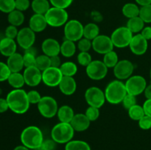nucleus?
<instances>
[{
	"mask_svg": "<svg viewBox=\"0 0 151 150\" xmlns=\"http://www.w3.org/2000/svg\"><path fill=\"white\" fill-rule=\"evenodd\" d=\"M9 109L16 114H24L29 110L30 103L27 92L23 89H13L8 93L6 97Z\"/></svg>",
	"mask_w": 151,
	"mask_h": 150,
	"instance_id": "1",
	"label": "nucleus"
},
{
	"mask_svg": "<svg viewBox=\"0 0 151 150\" xmlns=\"http://www.w3.org/2000/svg\"><path fill=\"white\" fill-rule=\"evenodd\" d=\"M21 142L29 149H39L44 141L42 131L36 126H29L22 130L20 135Z\"/></svg>",
	"mask_w": 151,
	"mask_h": 150,
	"instance_id": "2",
	"label": "nucleus"
},
{
	"mask_svg": "<svg viewBox=\"0 0 151 150\" xmlns=\"http://www.w3.org/2000/svg\"><path fill=\"white\" fill-rule=\"evenodd\" d=\"M104 92L106 101L111 104L122 103L128 94L125 83L119 79H115L109 82Z\"/></svg>",
	"mask_w": 151,
	"mask_h": 150,
	"instance_id": "3",
	"label": "nucleus"
},
{
	"mask_svg": "<svg viewBox=\"0 0 151 150\" xmlns=\"http://www.w3.org/2000/svg\"><path fill=\"white\" fill-rule=\"evenodd\" d=\"M75 131L70 123L59 122L51 131V138L57 144H66L72 140Z\"/></svg>",
	"mask_w": 151,
	"mask_h": 150,
	"instance_id": "4",
	"label": "nucleus"
},
{
	"mask_svg": "<svg viewBox=\"0 0 151 150\" xmlns=\"http://www.w3.org/2000/svg\"><path fill=\"white\" fill-rule=\"evenodd\" d=\"M47 24L52 27H60L66 24L69 15L66 9L51 7L45 15Z\"/></svg>",
	"mask_w": 151,
	"mask_h": 150,
	"instance_id": "5",
	"label": "nucleus"
},
{
	"mask_svg": "<svg viewBox=\"0 0 151 150\" xmlns=\"http://www.w3.org/2000/svg\"><path fill=\"white\" fill-rule=\"evenodd\" d=\"M40 114L46 119H52L57 116L58 110V104L55 99L50 96L41 97V100L37 104Z\"/></svg>",
	"mask_w": 151,
	"mask_h": 150,
	"instance_id": "6",
	"label": "nucleus"
},
{
	"mask_svg": "<svg viewBox=\"0 0 151 150\" xmlns=\"http://www.w3.org/2000/svg\"><path fill=\"white\" fill-rule=\"evenodd\" d=\"M133 36L134 34L125 26L116 28L112 32L111 38L115 47L122 49L129 46Z\"/></svg>",
	"mask_w": 151,
	"mask_h": 150,
	"instance_id": "7",
	"label": "nucleus"
},
{
	"mask_svg": "<svg viewBox=\"0 0 151 150\" xmlns=\"http://www.w3.org/2000/svg\"><path fill=\"white\" fill-rule=\"evenodd\" d=\"M84 26L81 21L72 19L64 25V36L66 40L77 42L83 38Z\"/></svg>",
	"mask_w": 151,
	"mask_h": 150,
	"instance_id": "8",
	"label": "nucleus"
},
{
	"mask_svg": "<svg viewBox=\"0 0 151 150\" xmlns=\"http://www.w3.org/2000/svg\"><path fill=\"white\" fill-rule=\"evenodd\" d=\"M127 93L135 96L144 93L147 87L146 79L141 75H132L125 82Z\"/></svg>",
	"mask_w": 151,
	"mask_h": 150,
	"instance_id": "9",
	"label": "nucleus"
},
{
	"mask_svg": "<svg viewBox=\"0 0 151 150\" xmlns=\"http://www.w3.org/2000/svg\"><path fill=\"white\" fill-rule=\"evenodd\" d=\"M85 99L87 104L91 107L100 108L106 102V95L98 87L92 86L88 88L85 92Z\"/></svg>",
	"mask_w": 151,
	"mask_h": 150,
	"instance_id": "10",
	"label": "nucleus"
},
{
	"mask_svg": "<svg viewBox=\"0 0 151 150\" xmlns=\"http://www.w3.org/2000/svg\"><path fill=\"white\" fill-rule=\"evenodd\" d=\"M109 68L101 60H92L91 63L86 67L87 76L93 80H101L106 76Z\"/></svg>",
	"mask_w": 151,
	"mask_h": 150,
	"instance_id": "11",
	"label": "nucleus"
},
{
	"mask_svg": "<svg viewBox=\"0 0 151 150\" xmlns=\"http://www.w3.org/2000/svg\"><path fill=\"white\" fill-rule=\"evenodd\" d=\"M134 66L130 60H119L117 64L114 68V74L116 79L119 80H127L132 76L134 73Z\"/></svg>",
	"mask_w": 151,
	"mask_h": 150,
	"instance_id": "12",
	"label": "nucleus"
},
{
	"mask_svg": "<svg viewBox=\"0 0 151 150\" xmlns=\"http://www.w3.org/2000/svg\"><path fill=\"white\" fill-rule=\"evenodd\" d=\"M113 42L111 37L105 35H99L92 41V49L95 52L100 54H106V53L114 49Z\"/></svg>",
	"mask_w": 151,
	"mask_h": 150,
	"instance_id": "13",
	"label": "nucleus"
},
{
	"mask_svg": "<svg viewBox=\"0 0 151 150\" xmlns=\"http://www.w3.org/2000/svg\"><path fill=\"white\" fill-rule=\"evenodd\" d=\"M63 76L60 68L51 66L42 71V82L48 87H57Z\"/></svg>",
	"mask_w": 151,
	"mask_h": 150,
	"instance_id": "14",
	"label": "nucleus"
},
{
	"mask_svg": "<svg viewBox=\"0 0 151 150\" xmlns=\"http://www.w3.org/2000/svg\"><path fill=\"white\" fill-rule=\"evenodd\" d=\"M35 41V32H34L29 27H24L19 30L16 42L17 44L23 49L32 47Z\"/></svg>",
	"mask_w": 151,
	"mask_h": 150,
	"instance_id": "15",
	"label": "nucleus"
},
{
	"mask_svg": "<svg viewBox=\"0 0 151 150\" xmlns=\"http://www.w3.org/2000/svg\"><path fill=\"white\" fill-rule=\"evenodd\" d=\"M25 84L30 87H35L42 82V71L36 66L25 68L24 71Z\"/></svg>",
	"mask_w": 151,
	"mask_h": 150,
	"instance_id": "16",
	"label": "nucleus"
},
{
	"mask_svg": "<svg viewBox=\"0 0 151 150\" xmlns=\"http://www.w3.org/2000/svg\"><path fill=\"white\" fill-rule=\"evenodd\" d=\"M147 40L140 33L136 34L133 36L129 47L131 52L136 55H142L145 54L148 48Z\"/></svg>",
	"mask_w": 151,
	"mask_h": 150,
	"instance_id": "17",
	"label": "nucleus"
},
{
	"mask_svg": "<svg viewBox=\"0 0 151 150\" xmlns=\"http://www.w3.org/2000/svg\"><path fill=\"white\" fill-rule=\"evenodd\" d=\"M41 49L44 54L50 57L59 55L60 53V44L54 38H47L41 44Z\"/></svg>",
	"mask_w": 151,
	"mask_h": 150,
	"instance_id": "18",
	"label": "nucleus"
},
{
	"mask_svg": "<svg viewBox=\"0 0 151 150\" xmlns=\"http://www.w3.org/2000/svg\"><path fill=\"white\" fill-rule=\"evenodd\" d=\"M70 124L75 131L83 132L89 128L91 121L85 113H77L74 116Z\"/></svg>",
	"mask_w": 151,
	"mask_h": 150,
	"instance_id": "19",
	"label": "nucleus"
},
{
	"mask_svg": "<svg viewBox=\"0 0 151 150\" xmlns=\"http://www.w3.org/2000/svg\"><path fill=\"white\" fill-rule=\"evenodd\" d=\"M60 92L66 96H71L77 90V82L73 76H63L58 85Z\"/></svg>",
	"mask_w": 151,
	"mask_h": 150,
	"instance_id": "20",
	"label": "nucleus"
},
{
	"mask_svg": "<svg viewBox=\"0 0 151 150\" xmlns=\"http://www.w3.org/2000/svg\"><path fill=\"white\" fill-rule=\"evenodd\" d=\"M47 25L44 15L35 13L29 19V27L35 33L43 32L47 28Z\"/></svg>",
	"mask_w": 151,
	"mask_h": 150,
	"instance_id": "21",
	"label": "nucleus"
},
{
	"mask_svg": "<svg viewBox=\"0 0 151 150\" xmlns=\"http://www.w3.org/2000/svg\"><path fill=\"white\" fill-rule=\"evenodd\" d=\"M17 42L14 39L4 37L0 40V53L4 57H10L16 52Z\"/></svg>",
	"mask_w": 151,
	"mask_h": 150,
	"instance_id": "22",
	"label": "nucleus"
},
{
	"mask_svg": "<svg viewBox=\"0 0 151 150\" xmlns=\"http://www.w3.org/2000/svg\"><path fill=\"white\" fill-rule=\"evenodd\" d=\"M7 65L11 72H20L24 67L23 55L16 52L7 57Z\"/></svg>",
	"mask_w": 151,
	"mask_h": 150,
	"instance_id": "23",
	"label": "nucleus"
},
{
	"mask_svg": "<svg viewBox=\"0 0 151 150\" xmlns=\"http://www.w3.org/2000/svg\"><path fill=\"white\" fill-rule=\"evenodd\" d=\"M75 112L72 107L69 105H63L58 108L57 116L60 122L70 123L75 116Z\"/></svg>",
	"mask_w": 151,
	"mask_h": 150,
	"instance_id": "24",
	"label": "nucleus"
},
{
	"mask_svg": "<svg viewBox=\"0 0 151 150\" xmlns=\"http://www.w3.org/2000/svg\"><path fill=\"white\" fill-rule=\"evenodd\" d=\"M50 4L49 0H32L31 7L35 13L45 15L51 7Z\"/></svg>",
	"mask_w": 151,
	"mask_h": 150,
	"instance_id": "25",
	"label": "nucleus"
},
{
	"mask_svg": "<svg viewBox=\"0 0 151 150\" xmlns=\"http://www.w3.org/2000/svg\"><path fill=\"white\" fill-rule=\"evenodd\" d=\"M145 22L139 16L128 19L126 26L133 34H139L145 27Z\"/></svg>",
	"mask_w": 151,
	"mask_h": 150,
	"instance_id": "26",
	"label": "nucleus"
},
{
	"mask_svg": "<svg viewBox=\"0 0 151 150\" xmlns=\"http://www.w3.org/2000/svg\"><path fill=\"white\" fill-rule=\"evenodd\" d=\"M7 81L14 89H21L25 85L24 75L20 72H12Z\"/></svg>",
	"mask_w": 151,
	"mask_h": 150,
	"instance_id": "27",
	"label": "nucleus"
},
{
	"mask_svg": "<svg viewBox=\"0 0 151 150\" xmlns=\"http://www.w3.org/2000/svg\"><path fill=\"white\" fill-rule=\"evenodd\" d=\"M76 49L75 42L66 39L60 44V54L65 57H71L75 55Z\"/></svg>",
	"mask_w": 151,
	"mask_h": 150,
	"instance_id": "28",
	"label": "nucleus"
},
{
	"mask_svg": "<svg viewBox=\"0 0 151 150\" xmlns=\"http://www.w3.org/2000/svg\"><path fill=\"white\" fill-rule=\"evenodd\" d=\"M100 35V28L95 23H88L84 26L83 37L93 41Z\"/></svg>",
	"mask_w": 151,
	"mask_h": 150,
	"instance_id": "29",
	"label": "nucleus"
},
{
	"mask_svg": "<svg viewBox=\"0 0 151 150\" xmlns=\"http://www.w3.org/2000/svg\"><path fill=\"white\" fill-rule=\"evenodd\" d=\"M24 15L23 12L19 11L18 10H14L10 13H8L7 16V21L10 25H13L15 26H19L24 21Z\"/></svg>",
	"mask_w": 151,
	"mask_h": 150,
	"instance_id": "30",
	"label": "nucleus"
},
{
	"mask_svg": "<svg viewBox=\"0 0 151 150\" xmlns=\"http://www.w3.org/2000/svg\"><path fill=\"white\" fill-rule=\"evenodd\" d=\"M139 10L140 7L137 4L131 2L126 3L122 9V14L128 19L139 16Z\"/></svg>",
	"mask_w": 151,
	"mask_h": 150,
	"instance_id": "31",
	"label": "nucleus"
},
{
	"mask_svg": "<svg viewBox=\"0 0 151 150\" xmlns=\"http://www.w3.org/2000/svg\"><path fill=\"white\" fill-rule=\"evenodd\" d=\"M36 50L33 48L27 49L24 50V53L23 54V60L24 67H31V66H35V62H36Z\"/></svg>",
	"mask_w": 151,
	"mask_h": 150,
	"instance_id": "32",
	"label": "nucleus"
},
{
	"mask_svg": "<svg viewBox=\"0 0 151 150\" xmlns=\"http://www.w3.org/2000/svg\"><path fill=\"white\" fill-rule=\"evenodd\" d=\"M65 150H91L89 144L81 140H72L65 146Z\"/></svg>",
	"mask_w": 151,
	"mask_h": 150,
	"instance_id": "33",
	"label": "nucleus"
},
{
	"mask_svg": "<svg viewBox=\"0 0 151 150\" xmlns=\"http://www.w3.org/2000/svg\"><path fill=\"white\" fill-rule=\"evenodd\" d=\"M60 71L63 76H74L78 72V66L75 63L71 61L65 62L60 66Z\"/></svg>",
	"mask_w": 151,
	"mask_h": 150,
	"instance_id": "34",
	"label": "nucleus"
},
{
	"mask_svg": "<svg viewBox=\"0 0 151 150\" xmlns=\"http://www.w3.org/2000/svg\"><path fill=\"white\" fill-rule=\"evenodd\" d=\"M103 62L109 69H111V68L114 69L119 62V56L117 53L113 50L104 54Z\"/></svg>",
	"mask_w": 151,
	"mask_h": 150,
	"instance_id": "35",
	"label": "nucleus"
},
{
	"mask_svg": "<svg viewBox=\"0 0 151 150\" xmlns=\"http://www.w3.org/2000/svg\"><path fill=\"white\" fill-rule=\"evenodd\" d=\"M128 111L129 117L134 121H138L143 116H145V113L142 106L139 105L137 104L133 106L132 107H131Z\"/></svg>",
	"mask_w": 151,
	"mask_h": 150,
	"instance_id": "36",
	"label": "nucleus"
},
{
	"mask_svg": "<svg viewBox=\"0 0 151 150\" xmlns=\"http://www.w3.org/2000/svg\"><path fill=\"white\" fill-rule=\"evenodd\" d=\"M35 66L39 69L41 71H44L48 68L51 67V60L50 57L46 54H43L41 55H38L36 57Z\"/></svg>",
	"mask_w": 151,
	"mask_h": 150,
	"instance_id": "37",
	"label": "nucleus"
},
{
	"mask_svg": "<svg viewBox=\"0 0 151 150\" xmlns=\"http://www.w3.org/2000/svg\"><path fill=\"white\" fill-rule=\"evenodd\" d=\"M16 10V0H0V11L10 13Z\"/></svg>",
	"mask_w": 151,
	"mask_h": 150,
	"instance_id": "38",
	"label": "nucleus"
},
{
	"mask_svg": "<svg viewBox=\"0 0 151 150\" xmlns=\"http://www.w3.org/2000/svg\"><path fill=\"white\" fill-rule=\"evenodd\" d=\"M77 60L81 66L86 67L91 63L92 58H91V55L88 53V51H80L79 54H78V57H77Z\"/></svg>",
	"mask_w": 151,
	"mask_h": 150,
	"instance_id": "39",
	"label": "nucleus"
},
{
	"mask_svg": "<svg viewBox=\"0 0 151 150\" xmlns=\"http://www.w3.org/2000/svg\"><path fill=\"white\" fill-rule=\"evenodd\" d=\"M139 16L145 23H151V4L140 7Z\"/></svg>",
	"mask_w": 151,
	"mask_h": 150,
	"instance_id": "40",
	"label": "nucleus"
},
{
	"mask_svg": "<svg viewBox=\"0 0 151 150\" xmlns=\"http://www.w3.org/2000/svg\"><path fill=\"white\" fill-rule=\"evenodd\" d=\"M85 115L89 119L90 121H94L100 117V108L89 106L86 110Z\"/></svg>",
	"mask_w": 151,
	"mask_h": 150,
	"instance_id": "41",
	"label": "nucleus"
},
{
	"mask_svg": "<svg viewBox=\"0 0 151 150\" xmlns=\"http://www.w3.org/2000/svg\"><path fill=\"white\" fill-rule=\"evenodd\" d=\"M11 73L7 63L0 61V82L7 80Z\"/></svg>",
	"mask_w": 151,
	"mask_h": 150,
	"instance_id": "42",
	"label": "nucleus"
},
{
	"mask_svg": "<svg viewBox=\"0 0 151 150\" xmlns=\"http://www.w3.org/2000/svg\"><path fill=\"white\" fill-rule=\"evenodd\" d=\"M92 47V41L82 38L78 41V48L80 51H88Z\"/></svg>",
	"mask_w": 151,
	"mask_h": 150,
	"instance_id": "43",
	"label": "nucleus"
},
{
	"mask_svg": "<svg viewBox=\"0 0 151 150\" xmlns=\"http://www.w3.org/2000/svg\"><path fill=\"white\" fill-rule=\"evenodd\" d=\"M122 106L126 110H128L131 107H132L133 106L137 104V96H135L134 95H131V94H127V95L124 98L123 101H122Z\"/></svg>",
	"mask_w": 151,
	"mask_h": 150,
	"instance_id": "44",
	"label": "nucleus"
},
{
	"mask_svg": "<svg viewBox=\"0 0 151 150\" xmlns=\"http://www.w3.org/2000/svg\"><path fill=\"white\" fill-rule=\"evenodd\" d=\"M52 7L66 9L72 4L73 0H49Z\"/></svg>",
	"mask_w": 151,
	"mask_h": 150,
	"instance_id": "45",
	"label": "nucleus"
},
{
	"mask_svg": "<svg viewBox=\"0 0 151 150\" xmlns=\"http://www.w3.org/2000/svg\"><path fill=\"white\" fill-rule=\"evenodd\" d=\"M27 96L30 104H38L41 100V97H42L41 94H39V92L35 91V90H32V91H29V92H27Z\"/></svg>",
	"mask_w": 151,
	"mask_h": 150,
	"instance_id": "46",
	"label": "nucleus"
},
{
	"mask_svg": "<svg viewBox=\"0 0 151 150\" xmlns=\"http://www.w3.org/2000/svg\"><path fill=\"white\" fill-rule=\"evenodd\" d=\"M139 126L142 129L148 130L151 129V117L147 116H144L139 121H138Z\"/></svg>",
	"mask_w": 151,
	"mask_h": 150,
	"instance_id": "47",
	"label": "nucleus"
},
{
	"mask_svg": "<svg viewBox=\"0 0 151 150\" xmlns=\"http://www.w3.org/2000/svg\"><path fill=\"white\" fill-rule=\"evenodd\" d=\"M18 33H19V30L17 29V26H15L13 25H9L5 29V34L6 38H11V39H16L17 38Z\"/></svg>",
	"mask_w": 151,
	"mask_h": 150,
	"instance_id": "48",
	"label": "nucleus"
},
{
	"mask_svg": "<svg viewBox=\"0 0 151 150\" xmlns=\"http://www.w3.org/2000/svg\"><path fill=\"white\" fill-rule=\"evenodd\" d=\"M30 6L29 0H16V9L19 11H26Z\"/></svg>",
	"mask_w": 151,
	"mask_h": 150,
	"instance_id": "49",
	"label": "nucleus"
},
{
	"mask_svg": "<svg viewBox=\"0 0 151 150\" xmlns=\"http://www.w3.org/2000/svg\"><path fill=\"white\" fill-rule=\"evenodd\" d=\"M56 144L57 143L53 141L52 139L44 140L39 150H55L56 147Z\"/></svg>",
	"mask_w": 151,
	"mask_h": 150,
	"instance_id": "50",
	"label": "nucleus"
},
{
	"mask_svg": "<svg viewBox=\"0 0 151 150\" xmlns=\"http://www.w3.org/2000/svg\"><path fill=\"white\" fill-rule=\"evenodd\" d=\"M142 107L146 116L151 117V99H146V101L143 104Z\"/></svg>",
	"mask_w": 151,
	"mask_h": 150,
	"instance_id": "51",
	"label": "nucleus"
},
{
	"mask_svg": "<svg viewBox=\"0 0 151 150\" xmlns=\"http://www.w3.org/2000/svg\"><path fill=\"white\" fill-rule=\"evenodd\" d=\"M50 60H51V66L52 67L55 68H60L61 66V60H60L59 55L53 56V57H50Z\"/></svg>",
	"mask_w": 151,
	"mask_h": 150,
	"instance_id": "52",
	"label": "nucleus"
},
{
	"mask_svg": "<svg viewBox=\"0 0 151 150\" xmlns=\"http://www.w3.org/2000/svg\"><path fill=\"white\" fill-rule=\"evenodd\" d=\"M8 109L9 105L6 98H0V113H5Z\"/></svg>",
	"mask_w": 151,
	"mask_h": 150,
	"instance_id": "53",
	"label": "nucleus"
},
{
	"mask_svg": "<svg viewBox=\"0 0 151 150\" xmlns=\"http://www.w3.org/2000/svg\"><path fill=\"white\" fill-rule=\"evenodd\" d=\"M140 34H141L147 41L151 40V26H145Z\"/></svg>",
	"mask_w": 151,
	"mask_h": 150,
	"instance_id": "54",
	"label": "nucleus"
},
{
	"mask_svg": "<svg viewBox=\"0 0 151 150\" xmlns=\"http://www.w3.org/2000/svg\"><path fill=\"white\" fill-rule=\"evenodd\" d=\"M145 96L146 97L147 99H151V83L150 85H147V87L145 88V90L144 91Z\"/></svg>",
	"mask_w": 151,
	"mask_h": 150,
	"instance_id": "55",
	"label": "nucleus"
},
{
	"mask_svg": "<svg viewBox=\"0 0 151 150\" xmlns=\"http://www.w3.org/2000/svg\"><path fill=\"white\" fill-rule=\"evenodd\" d=\"M136 2L140 5L141 7L145 5H148V4H151V0H135Z\"/></svg>",
	"mask_w": 151,
	"mask_h": 150,
	"instance_id": "56",
	"label": "nucleus"
},
{
	"mask_svg": "<svg viewBox=\"0 0 151 150\" xmlns=\"http://www.w3.org/2000/svg\"><path fill=\"white\" fill-rule=\"evenodd\" d=\"M13 150H30L29 148H27V146L24 145H20V146H17L14 148Z\"/></svg>",
	"mask_w": 151,
	"mask_h": 150,
	"instance_id": "57",
	"label": "nucleus"
},
{
	"mask_svg": "<svg viewBox=\"0 0 151 150\" xmlns=\"http://www.w3.org/2000/svg\"><path fill=\"white\" fill-rule=\"evenodd\" d=\"M150 81H151V69H150Z\"/></svg>",
	"mask_w": 151,
	"mask_h": 150,
	"instance_id": "58",
	"label": "nucleus"
}]
</instances>
